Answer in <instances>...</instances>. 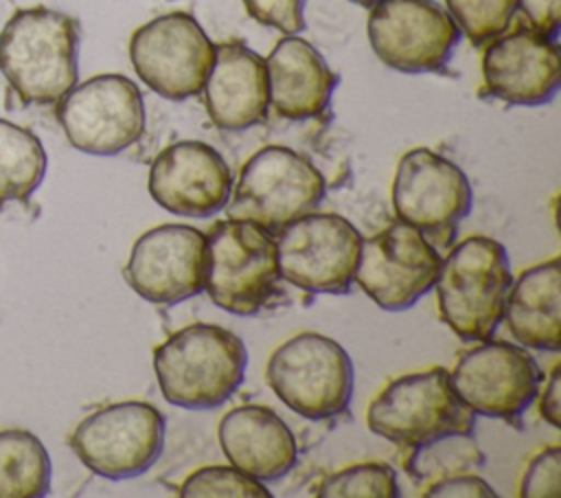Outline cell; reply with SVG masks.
Wrapping results in <instances>:
<instances>
[{
  "label": "cell",
  "instance_id": "4fadbf2b",
  "mask_svg": "<svg viewBox=\"0 0 561 498\" xmlns=\"http://www.w3.org/2000/svg\"><path fill=\"white\" fill-rule=\"evenodd\" d=\"M366 33L375 55L399 72L440 70L460 39V29L434 0H379Z\"/></svg>",
  "mask_w": 561,
  "mask_h": 498
},
{
  "label": "cell",
  "instance_id": "5b68a950",
  "mask_svg": "<svg viewBox=\"0 0 561 498\" xmlns=\"http://www.w3.org/2000/svg\"><path fill=\"white\" fill-rule=\"evenodd\" d=\"M265 380L274 395L296 415L324 421L346 412L355 371L346 349L322 333L300 331L267 358Z\"/></svg>",
  "mask_w": 561,
  "mask_h": 498
},
{
  "label": "cell",
  "instance_id": "836d02e7",
  "mask_svg": "<svg viewBox=\"0 0 561 498\" xmlns=\"http://www.w3.org/2000/svg\"><path fill=\"white\" fill-rule=\"evenodd\" d=\"M351 2H355V4H359V7H373V4H377L379 0H351Z\"/></svg>",
  "mask_w": 561,
  "mask_h": 498
},
{
  "label": "cell",
  "instance_id": "1f68e13d",
  "mask_svg": "<svg viewBox=\"0 0 561 498\" xmlns=\"http://www.w3.org/2000/svg\"><path fill=\"white\" fill-rule=\"evenodd\" d=\"M517 9H522L530 29L557 37L561 24L559 0H517Z\"/></svg>",
  "mask_w": 561,
  "mask_h": 498
},
{
  "label": "cell",
  "instance_id": "2e32d148",
  "mask_svg": "<svg viewBox=\"0 0 561 498\" xmlns=\"http://www.w3.org/2000/svg\"><path fill=\"white\" fill-rule=\"evenodd\" d=\"M127 285L145 301L175 305L204 290L206 235L186 224L142 233L123 268Z\"/></svg>",
  "mask_w": 561,
  "mask_h": 498
},
{
  "label": "cell",
  "instance_id": "30bf717a",
  "mask_svg": "<svg viewBox=\"0 0 561 498\" xmlns=\"http://www.w3.org/2000/svg\"><path fill=\"white\" fill-rule=\"evenodd\" d=\"M473 204L465 171L427 147L405 151L392 178L397 219L416 228L432 246H449Z\"/></svg>",
  "mask_w": 561,
  "mask_h": 498
},
{
  "label": "cell",
  "instance_id": "cb8c5ba5",
  "mask_svg": "<svg viewBox=\"0 0 561 498\" xmlns=\"http://www.w3.org/2000/svg\"><path fill=\"white\" fill-rule=\"evenodd\" d=\"M46 445L28 430H0V498H42L50 491Z\"/></svg>",
  "mask_w": 561,
  "mask_h": 498
},
{
  "label": "cell",
  "instance_id": "f1b7e54d",
  "mask_svg": "<svg viewBox=\"0 0 561 498\" xmlns=\"http://www.w3.org/2000/svg\"><path fill=\"white\" fill-rule=\"evenodd\" d=\"M561 487V448L546 445L528 463L519 480L524 498H554Z\"/></svg>",
  "mask_w": 561,
  "mask_h": 498
},
{
  "label": "cell",
  "instance_id": "7a4b0ae2",
  "mask_svg": "<svg viewBox=\"0 0 561 498\" xmlns=\"http://www.w3.org/2000/svg\"><path fill=\"white\" fill-rule=\"evenodd\" d=\"M245 366L243 340L213 322L186 325L153 351L162 397L188 410H208L228 401L241 386Z\"/></svg>",
  "mask_w": 561,
  "mask_h": 498
},
{
  "label": "cell",
  "instance_id": "8fae6325",
  "mask_svg": "<svg viewBox=\"0 0 561 498\" xmlns=\"http://www.w3.org/2000/svg\"><path fill=\"white\" fill-rule=\"evenodd\" d=\"M215 57V44L184 11L158 15L134 31L129 59L140 81L169 101L202 92Z\"/></svg>",
  "mask_w": 561,
  "mask_h": 498
},
{
  "label": "cell",
  "instance_id": "ac0fdd59",
  "mask_svg": "<svg viewBox=\"0 0 561 498\" xmlns=\"http://www.w3.org/2000/svg\"><path fill=\"white\" fill-rule=\"evenodd\" d=\"M482 79L491 97L508 105H543L561 83L557 37L519 26L491 39L482 55Z\"/></svg>",
  "mask_w": 561,
  "mask_h": 498
},
{
  "label": "cell",
  "instance_id": "3957f363",
  "mask_svg": "<svg viewBox=\"0 0 561 498\" xmlns=\"http://www.w3.org/2000/svg\"><path fill=\"white\" fill-rule=\"evenodd\" d=\"M513 283L506 248L482 235L458 241L434 281L443 322L462 340L493 338Z\"/></svg>",
  "mask_w": 561,
  "mask_h": 498
},
{
  "label": "cell",
  "instance_id": "8992f818",
  "mask_svg": "<svg viewBox=\"0 0 561 498\" xmlns=\"http://www.w3.org/2000/svg\"><path fill=\"white\" fill-rule=\"evenodd\" d=\"M280 279L276 239L250 219L228 217L206 235L204 290L234 316H254L276 292Z\"/></svg>",
  "mask_w": 561,
  "mask_h": 498
},
{
  "label": "cell",
  "instance_id": "52a82bcc",
  "mask_svg": "<svg viewBox=\"0 0 561 498\" xmlns=\"http://www.w3.org/2000/svg\"><path fill=\"white\" fill-rule=\"evenodd\" d=\"M324 191V178L307 156L283 145H267L241 167L228 217L250 219L274 235L316 211Z\"/></svg>",
  "mask_w": 561,
  "mask_h": 498
},
{
  "label": "cell",
  "instance_id": "4dcf8cb0",
  "mask_svg": "<svg viewBox=\"0 0 561 498\" xmlns=\"http://www.w3.org/2000/svg\"><path fill=\"white\" fill-rule=\"evenodd\" d=\"M423 496H427V498H454V496L482 498V496H495V491L491 489V485L484 478L476 476L473 472H465V474H454V476L430 483L423 489Z\"/></svg>",
  "mask_w": 561,
  "mask_h": 498
},
{
  "label": "cell",
  "instance_id": "484cf974",
  "mask_svg": "<svg viewBox=\"0 0 561 498\" xmlns=\"http://www.w3.org/2000/svg\"><path fill=\"white\" fill-rule=\"evenodd\" d=\"M313 496L318 498H399L397 474L386 463H355L337 472L327 474L316 487Z\"/></svg>",
  "mask_w": 561,
  "mask_h": 498
},
{
  "label": "cell",
  "instance_id": "ffe728a7",
  "mask_svg": "<svg viewBox=\"0 0 561 498\" xmlns=\"http://www.w3.org/2000/svg\"><path fill=\"white\" fill-rule=\"evenodd\" d=\"M228 463L256 480H278L298 461L289 426L267 406L245 404L228 410L217 428Z\"/></svg>",
  "mask_w": 561,
  "mask_h": 498
},
{
  "label": "cell",
  "instance_id": "4316f807",
  "mask_svg": "<svg viewBox=\"0 0 561 498\" xmlns=\"http://www.w3.org/2000/svg\"><path fill=\"white\" fill-rule=\"evenodd\" d=\"M445 4L456 26L478 46L502 35L517 13V0H445Z\"/></svg>",
  "mask_w": 561,
  "mask_h": 498
},
{
  "label": "cell",
  "instance_id": "9a60e30c",
  "mask_svg": "<svg viewBox=\"0 0 561 498\" xmlns=\"http://www.w3.org/2000/svg\"><path fill=\"white\" fill-rule=\"evenodd\" d=\"M447 373L465 406L504 421L519 419L541 382V371L526 349L491 338L462 351Z\"/></svg>",
  "mask_w": 561,
  "mask_h": 498
},
{
  "label": "cell",
  "instance_id": "d6a6232c",
  "mask_svg": "<svg viewBox=\"0 0 561 498\" xmlns=\"http://www.w3.org/2000/svg\"><path fill=\"white\" fill-rule=\"evenodd\" d=\"M539 412L552 428L561 426V366H559V362L552 366L548 384L541 393Z\"/></svg>",
  "mask_w": 561,
  "mask_h": 498
},
{
  "label": "cell",
  "instance_id": "6da1fadb",
  "mask_svg": "<svg viewBox=\"0 0 561 498\" xmlns=\"http://www.w3.org/2000/svg\"><path fill=\"white\" fill-rule=\"evenodd\" d=\"M79 22L48 7L18 9L0 31V72L22 105L57 103L79 77Z\"/></svg>",
  "mask_w": 561,
  "mask_h": 498
},
{
  "label": "cell",
  "instance_id": "7c38bea8",
  "mask_svg": "<svg viewBox=\"0 0 561 498\" xmlns=\"http://www.w3.org/2000/svg\"><path fill=\"white\" fill-rule=\"evenodd\" d=\"M280 276L313 294H346L355 279L362 235L342 215L307 213L276 233Z\"/></svg>",
  "mask_w": 561,
  "mask_h": 498
},
{
  "label": "cell",
  "instance_id": "83f0119b",
  "mask_svg": "<svg viewBox=\"0 0 561 498\" xmlns=\"http://www.w3.org/2000/svg\"><path fill=\"white\" fill-rule=\"evenodd\" d=\"M182 498H261L272 496L263 480L228 465H204L191 472L180 485Z\"/></svg>",
  "mask_w": 561,
  "mask_h": 498
},
{
  "label": "cell",
  "instance_id": "277c9868",
  "mask_svg": "<svg viewBox=\"0 0 561 498\" xmlns=\"http://www.w3.org/2000/svg\"><path fill=\"white\" fill-rule=\"evenodd\" d=\"M366 426L405 450L476 430V412L462 404L443 366L390 380L368 404Z\"/></svg>",
  "mask_w": 561,
  "mask_h": 498
},
{
  "label": "cell",
  "instance_id": "f546056e",
  "mask_svg": "<svg viewBox=\"0 0 561 498\" xmlns=\"http://www.w3.org/2000/svg\"><path fill=\"white\" fill-rule=\"evenodd\" d=\"M245 11L270 29L285 35H298L305 31V4L307 0H241Z\"/></svg>",
  "mask_w": 561,
  "mask_h": 498
},
{
  "label": "cell",
  "instance_id": "d6986e66",
  "mask_svg": "<svg viewBox=\"0 0 561 498\" xmlns=\"http://www.w3.org/2000/svg\"><path fill=\"white\" fill-rule=\"evenodd\" d=\"M202 92L219 129L241 132L259 125L270 107L265 59L241 42L217 44Z\"/></svg>",
  "mask_w": 561,
  "mask_h": 498
},
{
  "label": "cell",
  "instance_id": "ba28073f",
  "mask_svg": "<svg viewBox=\"0 0 561 498\" xmlns=\"http://www.w3.org/2000/svg\"><path fill=\"white\" fill-rule=\"evenodd\" d=\"M96 476L125 480L145 474L164 448V415L147 401L107 404L83 417L68 439Z\"/></svg>",
  "mask_w": 561,
  "mask_h": 498
},
{
  "label": "cell",
  "instance_id": "44dd1931",
  "mask_svg": "<svg viewBox=\"0 0 561 498\" xmlns=\"http://www.w3.org/2000/svg\"><path fill=\"white\" fill-rule=\"evenodd\" d=\"M265 70L270 105L289 121L320 116L337 86V77L324 57L298 35H287L274 44Z\"/></svg>",
  "mask_w": 561,
  "mask_h": 498
},
{
  "label": "cell",
  "instance_id": "5bb4252c",
  "mask_svg": "<svg viewBox=\"0 0 561 498\" xmlns=\"http://www.w3.org/2000/svg\"><path fill=\"white\" fill-rule=\"evenodd\" d=\"M440 254L416 228L394 222L362 239L355 283L386 312H403L425 296L438 276Z\"/></svg>",
  "mask_w": 561,
  "mask_h": 498
},
{
  "label": "cell",
  "instance_id": "7402d4cb",
  "mask_svg": "<svg viewBox=\"0 0 561 498\" xmlns=\"http://www.w3.org/2000/svg\"><path fill=\"white\" fill-rule=\"evenodd\" d=\"M502 318L522 347L561 349V270L557 257L524 270L511 283Z\"/></svg>",
  "mask_w": 561,
  "mask_h": 498
},
{
  "label": "cell",
  "instance_id": "9c48e42d",
  "mask_svg": "<svg viewBox=\"0 0 561 498\" xmlns=\"http://www.w3.org/2000/svg\"><path fill=\"white\" fill-rule=\"evenodd\" d=\"M55 114L68 143L90 156H116L145 134L140 88L116 72L75 83L55 103Z\"/></svg>",
  "mask_w": 561,
  "mask_h": 498
},
{
  "label": "cell",
  "instance_id": "e0dca14e",
  "mask_svg": "<svg viewBox=\"0 0 561 498\" xmlns=\"http://www.w3.org/2000/svg\"><path fill=\"white\" fill-rule=\"evenodd\" d=\"M149 195L182 217H210L228 206L232 173L224 156L202 140L164 147L149 167Z\"/></svg>",
  "mask_w": 561,
  "mask_h": 498
},
{
  "label": "cell",
  "instance_id": "603a6c76",
  "mask_svg": "<svg viewBox=\"0 0 561 498\" xmlns=\"http://www.w3.org/2000/svg\"><path fill=\"white\" fill-rule=\"evenodd\" d=\"M46 149L28 127L0 118V211L26 204L46 176Z\"/></svg>",
  "mask_w": 561,
  "mask_h": 498
},
{
  "label": "cell",
  "instance_id": "d4e9b609",
  "mask_svg": "<svg viewBox=\"0 0 561 498\" xmlns=\"http://www.w3.org/2000/svg\"><path fill=\"white\" fill-rule=\"evenodd\" d=\"M482 463L484 459L473 441V434H451L427 445L412 448L405 459V472L416 485L427 487L430 483L454 474L476 472V467Z\"/></svg>",
  "mask_w": 561,
  "mask_h": 498
}]
</instances>
